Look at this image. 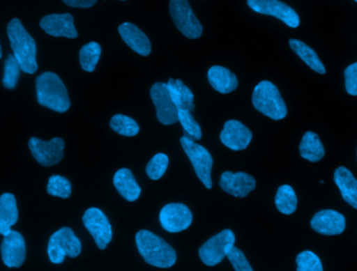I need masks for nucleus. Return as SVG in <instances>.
<instances>
[{
  "instance_id": "f257e3e1",
  "label": "nucleus",
  "mask_w": 357,
  "mask_h": 271,
  "mask_svg": "<svg viewBox=\"0 0 357 271\" xmlns=\"http://www.w3.org/2000/svg\"><path fill=\"white\" fill-rule=\"evenodd\" d=\"M8 37L10 39L14 56L23 72L33 75L38 70L37 45L35 40L27 33L19 19H13L8 24Z\"/></svg>"
},
{
  "instance_id": "f03ea898",
  "label": "nucleus",
  "mask_w": 357,
  "mask_h": 271,
  "mask_svg": "<svg viewBox=\"0 0 357 271\" xmlns=\"http://www.w3.org/2000/svg\"><path fill=\"white\" fill-rule=\"evenodd\" d=\"M136 245L144 261L155 268H169L177 261L175 249L150 231H139L136 234Z\"/></svg>"
},
{
  "instance_id": "7ed1b4c3",
  "label": "nucleus",
  "mask_w": 357,
  "mask_h": 271,
  "mask_svg": "<svg viewBox=\"0 0 357 271\" xmlns=\"http://www.w3.org/2000/svg\"><path fill=\"white\" fill-rule=\"evenodd\" d=\"M37 100L41 106L58 113H65L70 108L68 92L62 79L52 72L40 75L36 81Z\"/></svg>"
},
{
  "instance_id": "20e7f679",
  "label": "nucleus",
  "mask_w": 357,
  "mask_h": 271,
  "mask_svg": "<svg viewBox=\"0 0 357 271\" xmlns=\"http://www.w3.org/2000/svg\"><path fill=\"white\" fill-rule=\"evenodd\" d=\"M252 102L256 110L274 121H281L287 117V104L281 98L278 88L271 82L262 81L256 86Z\"/></svg>"
},
{
  "instance_id": "39448f33",
  "label": "nucleus",
  "mask_w": 357,
  "mask_h": 271,
  "mask_svg": "<svg viewBox=\"0 0 357 271\" xmlns=\"http://www.w3.org/2000/svg\"><path fill=\"white\" fill-rule=\"evenodd\" d=\"M82 243L71 229L63 228L50 237L47 254L54 264H61L65 258H77L81 254Z\"/></svg>"
},
{
  "instance_id": "423d86ee",
  "label": "nucleus",
  "mask_w": 357,
  "mask_h": 271,
  "mask_svg": "<svg viewBox=\"0 0 357 271\" xmlns=\"http://www.w3.org/2000/svg\"><path fill=\"white\" fill-rule=\"evenodd\" d=\"M181 145L184 149L187 157L190 160L192 164L193 169L197 173V178H199L204 186L207 189L212 188L211 170L213 165V160L209 151L202 146L197 144L192 139L184 136L181 138Z\"/></svg>"
},
{
  "instance_id": "0eeeda50",
  "label": "nucleus",
  "mask_w": 357,
  "mask_h": 271,
  "mask_svg": "<svg viewBox=\"0 0 357 271\" xmlns=\"http://www.w3.org/2000/svg\"><path fill=\"white\" fill-rule=\"evenodd\" d=\"M169 13L176 26L185 37L197 39L203 33V26L191 10L188 0H169Z\"/></svg>"
},
{
  "instance_id": "6e6552de",
  "label": "nucleus",
  "mask_w": 357,
  "mask_h": 271,
  "mask_svg": "<svg viewBox=\"0 0 357 271\" xmlns=\"http://www.w3.org/2000/svg\"><path fill=\"white\" fill-rule=\"evenodd\" d=\"M235 235L231 230H224L202 245L199 256L207 266H215L225 259L231 247H234Z\"/></svg>"
},
{
  "instance_id": "1a4fd4ad",
  "label": "nucleus",
  "mask_w": 357,
  "mask_h": 271,
  "mask_svg": "<svg viewBox=\"0 0 357 271\" xmlns=\"http://www.w3.org/2000/svg\"><path fill=\"white\" fill-rule=\"evenodd\" d=\"M31 155L42 166L50 167L60 163L64 157L65 142L63 139L54 138L43 141L33 137L29 142Z\"/></svg>"
},
{
  "instance_id": "9d476101",
  "label": "nucleus",
  "mask_w": 357,
  "mask_h": 271,
  "mask_svg": "<svg viewBox=\"0 0 357 271\" xmlns=\"http://www.w3.org/2000/svg\"><path fill=\"white\" fill-rule=\"evenodd\" d=\"M88 232L93 237L98 249H105L112 240V226L107 216L98 208H90L83 216Z\"/></svg>"
},
{
  "instance_id": "9b49d317",
  "label": "nucleus",
  "mask_w": 357,
  "mask_h": 271,
  "mask_svg": "<svg viewBox=\"0 0 357 271\" xmlns=\"http://www.w3.org/2000/svg\"><path fill=\"white\" fill-rule=\"evenodd\" d=\"M248 6L259 14L276 17L289 27L299 26L300 18L291 6L279 0H248Z\"/></svg>"
},
{
  "instance_id": "f8f14e48",
  "label": "nucleus",
  "mask_w": 357,
  "mask_h": 271,
  "mask_svg": "<svg viewBox=\"0 0 357 271\" xmlns=\"http://www.w3.org/2000/svg\"><path fill=\"white\" fill-rule=\"evenodd\" d=\"M151 98L156 107L159 123L165 125L177 123L178 109L172 100L167 84H155L151 89Z\"/></svg>"
},
{
  "instance_id": "ddd939ff",
  "label": "nucleus",
  "mask_w": 357,
  "mask_h": 271,
  "mask_svg": "<svg viewBox=\"0 0 357 271\" xmlns=\"http://www.w3.org/2000/svg\"><path fill=\"white\" fill-rule=\"evenodd\" d=\"M159 219L161 226L167 232H183L190 226L192 213L183 203H169L161 210Z\"/></svg>"
},
{
  "instance_id": "4468645a",
  "label": "nucleus",
  "mask_w": 357,
  "mask_h": 271,
  "mask_svg": "<svg viewBox=\"0 0 357 271\" xmlns=\"http://www.w3.org/2000/svg\"><path fill=\"white\" fill-rule=\"evenodd\" d=\"M1 258L4 265L10 268H20L26 257L24 238L20 233L10 231L1 243Z\"/></svg>"
},
{
  "instance_id": "2eb2a0df",
  "label": "nucleus",
  "mask_w": 357,
  "mask_h": 271,
  "mask_svg": "<svg viewBox=\"0 0 357 271\" xmlns=\"http://www.w3.org/2000/svg\"><path fill=\"white\" fill-rule=\"evenodd\" d=\"M310 226L312 230L325 236L341 235L346 229L345 216L333 210H323L312 217Z\"/></svg>"
},
{
  "instance_id": "dca6fc26",
  "label": "nucleus",
  "mask_w": 357,
  "mask_h": 271,
  "mask_svg": "<svg viewBox=\"0 0 357 271\" xmlns=\"http://www.w3.org/2000/svg\"><path fill=\"white\" fill-rule=\"evenodd\" d=\"M220 185L225 192L243 199L256 188V180L253 176L245 172L233 173L231 171H225L220 176Z\"/></svg>"
},
{
  "instance_id": "f3484780",
  "label": "nucleus",
  "mask_w": 357,
  "mask_h": 271,
  "mask_svg": "<svg viewBox=\"0 0 357 271\" xmlns=\"http://www.w3.org/2000/svg\"><path fill=\"white\" fill-rule=\"evenodd\" d=\"M40 26L46 33L54 37H65L69 39L77 37L73 15L69 13L47 15L40 21Z\"/></svg>"
},
{
  "instance_id": "a211bd4d",
  "label": "nucleus",
  "mask_w": 357,
  "mask_h": 271,
  "mask_svg": "<svg viewBox=\"0 0 357 271\" xmlns=\"http://www.w3.org/2000/svg\"><path fill=\"white\" fill-rule=\"evenodd\" d=\"M252 137V132L245 125L237 121H229L225 123L220 138L225 146L237 151L247 148Z\"/></svg>"
},
{
  "instance_id": "6ab92c4d",
  "label": "nucleus",
  "mask_w": 357,
  "mask_h": 271,
  "mask_svg": "<svg viewBox=\"0 0 357 271\" xmlns=\"http://www.w3.org/2000/svg\"><path fill=\"white\" fill-rule=\"evenodd\" d=\"M119 31L126 44L134 52L144 56L151 54L152 45H151L150 40L146 37V33L142 29H138L135 24L130 22L123 23L119 27Z\"/></svg>"
},
{
  "instance_id": "aec40b11",
  "label": "nucleus",
  "mask_w": 357,
  "mask_h": 271,
  "mask_svg": "<svg viewBox=\"0 0 357 271\" xmlns=\"http://www.w3.org/2000/svg\"><path fill=\"white\" fill-rule=\"evenodd\" d=\"M113 184L119 194L128 201H135L139 199L142 188L136 182L135 176L128 168H121L115 173Z\"/></svg>"
},
{
  "instance_id": "412c9836",
  "label": "nucleus",
  "mask_w": 357,
  "mask_h": 271,
  "mask_svg": "<svg viewBox=\"0 0 357 271\" xmlns=\"http://www.w3.org/2000/svg\"><path fill=\"white\" fill-rule=\"evenodd\" d=\"M208 81L214 90L222 94L231 93L238 86L236 75L228 68L222 66H212L208 71Z\"/></svg>"
},
{
  "instance_id": "4be33fe9",
  "label": "nucleus",
  "mask_w": 357,
  "mask_h": 271,
  "mask_svg": "<svg viewBox=\"0 0 357 271\" xmlns=\"http://www.w3.org/2000/svg\"><path fill=\"white\" fill-rule=\"evenodd\" d=\"M335 182L346 203L357 209V180L346 167H339L335 172Z\"/></svg>"
},
{
  "instance_id": "5701e85b",
  "label": "nucleus",
  "mask_w": 357,
  "mask_h": 271,
  "mask_svg": "<svg viewBox=\"0 0 357 271\" xmlns=\"http://www.w3.org/2000/svg\"><path fill=\"white\" fill-rule=\"evenodd\" d=\"M18 222V208L16 199L10 193L0 196V235L10 234V228Z\"/></svg>"
},
{
  "instance_id": "b1692460",
  "label": "nucleus",
  "mask_w": 357,
  "mask_h": 271,
  "mask_svg": "<svg viewBox=\"0 0 357 271\" xmlns=\"http://www.w3.org/2000/svg\"><path fill=\"white\" fill-rule=\"evenodd\" d=\"M167 85L172 100H174L178 110L184 109V110H189L190 112L195 110V104H193L195 95L181 79H171L169 83H167Z\"/></svg>"
},
{
  "instance_id": "393cba45",
  "label": "nucleus",
  "mask_w": 357,
  "mask_h": 271,
  "mask_svg": "<svg viewBox=\"0 0 357 271\" xmlns=\"http://www.w3.org/2000/svg\"><path fill=\"white\" fill-rule=\"evenodd\" d=\"M300 155L303 159L316 163L321 161L325 155V148L320 138L314 132L304 134L299 146Z\"/></svg>"
},
{
  "instance_id": "a878e982",
  "label": "nucleus",
  "mask_w": 357,
  "mask_h": 271,
  "mask_svg": "<svg viewBox=\"0 0 357 271\" xmlns=\"http://www.w3.org/2000/svg\"><path fill=\"white\" fill-rule=\"evenodd\" d=\"M289 46L312 70L316 71L319 75H325L326 73V69H325L324 65L319 59L318 54L310 46L296 39L289 40Z\"/></svg>"
},
{
  "instance_id": "bb28decb",
  "label": "nucleus",
  "mask_w": 357,
  "mask_h": 271,
  "mask_svg": "<svg viewBox=\"0 0 357 271\" xmlns=\"http://www.w3.org/2000/svg\"><path fill=\"white\" fill-rule=\"evenodd\" d=\"M275 203L279 212L284 215H291L297 210L298 199L295 190L289 185L279 187L275 197Z\"/></svg>"
},
{
  "instance_id": "cd10ccee",
  "label": "nucleus",
  "mask_w": 357,
  "mask_h": 271,
  "mask_svg": "<svg viewBox=\"0 0 357 271\" xmlns=\"http://www.w3.org/2000/svg\"><path fill=\"white\" fill-rule=\"evenodd\" d=\"M100 54H102V47L96 42H90L84 45L79 52V63L83 70L93 72L100 61Z\"/></svg>"
},
{
  "instance_id": "c85d7f7f",
  "label": "nucleus",
  "mask_w": 357,
  "mask_h": 271,
  "mask_svg": "<svg viewBox=\"0 0 357 271\" xmlns=\"http://www.w3.org/2000/svg\"><path fill=\"white\" fill-rule=\"evenodd\" d=\"M110 127L119 135L134 137L139 133V125L134 119L126 115H115L110 121Z\"/></svg>"
},
{
  "instance_id": "c756f323",
  "label": "nucleus",
  "mask_w": 357,
  "mask_h": 271,
  "mask_svg": "<svg viewBox=\"0 0 357 271\" xmlns=\"http://www.w3.org/2000/svg\"><path fill=\"white\" fill-rule=\"evenodd\" d=\"M20 65L14 54H8V59L4 63V72L3 77H2V84H3L4 88L14 89L16 87L19 77H20Z\"/></svg>"
},
{
  "instance_id": "7c9ffc66",
  "label": "nucleus",
  "mask_w": 357,
  "mask_h": 271,
  "mask_svg": "<svg viewBox=\"0 0 357 271\" xmlns=\"http://www.w3.org/2000/svg\"><path fill=\"white\" fill-rule=\"evenodd\" d=\"M178 121H180L181 125L184 129L185 134L188 138L192 140H199L202 138V130L199 123L193 118L191 112L189 110L181 109L178 112Z\"/></svg>"
},
{
  "instance_id": "2f4dec72",
  "label": "nucleus",
  "mask_w": 357,
  "mask_h": 271,
  "mask_svg": "<svg viewBox=\"0 0 357 271\" xmlns=\"http://www.w3.org/2000/svg\"><path fill=\"white\" fill-rule=\"evenodd\" d=\"M169 157L165 153H157L146 166V174L151 180H158L165 176L169 166Z\"/></svg>"
},
{
  "instance_id": "473e14b6",
  "label": "nucleus",
  "mask_w": 357,
  "mask_h": 271,
  "mask_svg": "<svg viewBox=\"0 0 357 271\" xmlns=\"http://www.w3.org/2000/svg\"><path fill=\"white\" fill-rule=\"evenodd\" d=\"M47 193L52 196L68 199L71 195L70 182L61 176H50L48 180Z\"/></svg>"
},
{
  "instance_id": "72a5a7b5",
  "label": "nucleus",
  "mask_w": 357,
  "mask_h": 271,
  "mask_svg": "<svg viewBox=\"0 0 357 271\" xmlns=\"http://www.w3.org/2000/svg\"><path fill=\"white\" fill-rule=\"evenodd\" d=\"M297 271H324L320 258L312 253L306 251L297 256Z\"/></svg>"
},
{
  "instance_id": "f704fd0d",
  "label": "nucleus",
  "mask_w": 357,
  "mask_h": 271,
  "mask_svg": "<svg viewBox=\"0 0 357 271\" xmlns=\"http://www.w3.org/2000/svg\"><path fill=\"white\" fill-rule=\"evenodd\" d=\"M226 257L228 258L229 261L232 264L235 271H254L249 262H248L247 258L243 255V251L237 249V247H231L230 251L227 253Z\"/></svg>"
},
{
  "instance_id": "c9c22d12",
  "label": "nucleus",
  "mask_w": 357,
  "mask_h": 271,
  "mask_svg": "<svg viewBox=\"0 0 357 271\" xmlns=\"http://www.w3.org/2000/svg\"><path fill=\"white\" fill-rule=\"evenodd\" d=\"M346 90L352 96H357V63L350 65L345 70Z\"/></svg>"
},
{
  "instance_id": "e433bc0d",
  "label": "nucleus",
  "mask_w": 357,
  "mask_h": 271,
  "mask_svg": "<svg viewBox=\"0 0 357 271\" xmlns=\"http://www.w3.org/2000/svg\"><path fill=\"white\" fill-rule=\"evenodd\" d=\"M67 6L73 8H88L96 3V0H63Z\"/></svg>"
},
{
  "instance_id": "4c0bfd02",
  "label": "nucleus",
  "mask_w": 357,
  "mask_h": 271,
  "mask_svg": "<svg viewBox=\"0 0 357 271\" xmlns=\"http://www.w3.org/2000/svg\"><path fill=\"white\" fill-rule=\"evenodd\" d=\"M2 56V50H1V45H0V59H1Z\"/></svg>"
},
{
  "instance_id": "58836bf2",
  "label": "nucleus",
  "mask_w": 357,
  "mask_h": 271,
  "mask_svg": "<svg viewBox=\"0 0 357 271\" xmlns=\"http://www.w3.org/2000/svg\"><path fill=\"white\" fill-rule=\"evenodd\" d=\"M354 1H356V2H357V0H354Z\"/></svg>"
}]
</instances>
